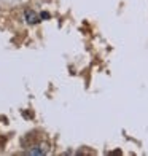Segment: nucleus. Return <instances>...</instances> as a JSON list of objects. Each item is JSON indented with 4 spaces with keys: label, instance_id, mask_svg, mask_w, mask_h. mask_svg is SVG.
Returning <instances> with one entry per match:
<instances>
[{
    "label": "nucleus",
    "instance_id": "f257e3e1",
    "mask_svg": "<svg viewBox=\"0 0 148 156\" xmlns=\"http://www.w3.org/2000/svg\"><path fill=\"white\" fill-rule=\"evenodd\" d=\"M24 16H26V21H27V23H29V24H37L38 23V15H37V13H35V11H32V10H26L24 11Z\"/></svg>",
    "mask_w": 148,
    "mask_h": 156
},
{
    "label": "nucleus",
    "instance_id": "f03ea898",
    "mask_svg": "<svg viewBox=\"0 0 148 156\" xmlns=\"http://www.w3.org/2000/svg\"><path fill=\"white\" fill-rule=\"evenodd\" d=\"M46 151L48 150H46L43 145H41V147H35L33 150H30L29 154H32V156H43V154H46Z\"/></svg>",
    "mask_w": 148,
    "mask_h": 156
}]
</instances>
